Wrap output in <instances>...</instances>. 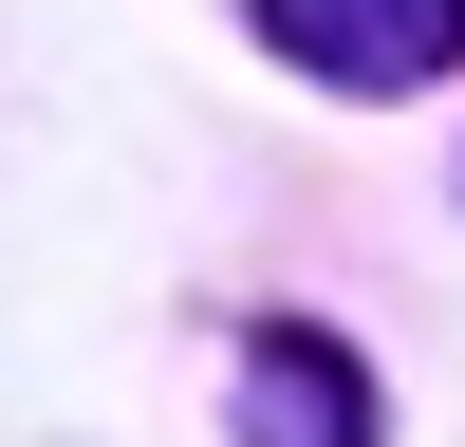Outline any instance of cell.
Here are the masks:
<instances>
[{"mask_svg": "<svg viewBox=\"0 0 465 447\" xmlns=\"http://www.w3.org/2000/svg\"><path fill=\"white\" fill-rule=\"evenodd\" d=\"M261 37H280L317 94H429L465 56V0H261Z\"/></svg>", "mask_w": 465, "mask_h": 447, "instance_id": "6da1fadb", "label": "cell"}, {"mask_svg": "<svg viewBox=\"0 0 465 447\" xmlns=\"http://www.w3.org/2000/svg\"><path fill=\"white\" fill-rule=\"evenodd\" d=\"M223 429H242V447H372V372H354V335L261 317V335H242V392H223Z\"/></svg>", "mask_w": 465, "mask_h": 447, "instance_id": "7a4b0ae2", "label": "cell"}]
</instances>
